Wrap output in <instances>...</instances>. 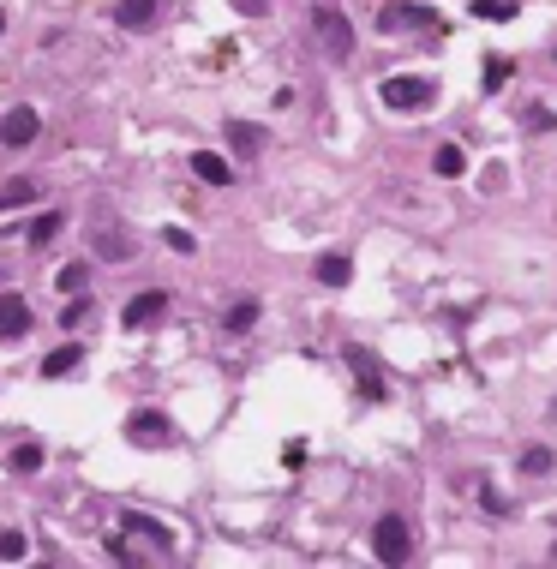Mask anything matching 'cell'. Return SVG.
<instances>
[{"mask_svg":"<svg viewBox=\"0 0 557 569\" xmlns=\"http://www.w3.org/2000/svg\"><path fill=\"white\" fill-rule=\"evenodd\" d=\"M318 282H324V288H348V282H354L348 252H324V258H318Z\"/></svg>","mask_w":557,"mask_h":569,"instance_id":"4fadbf2b","label":"cell"},{"mask_svg":"<svg viewBox=\"0 0 557 569\" xmlns=\"http://www.w3.org/2000/svg\"><path fill=\"white\" fill-rule=\"evenodd\" d=\"M174 420L162 414V408H138V414H126V444H138V450H174Z\"/></svg>","mask_w":557,"mask_h":569,"instance_id":"6da1fadb","label":"cell"},{"mask_svg":"<svg viewBox=\"0 0 557 569\" xmlns=\"http://www.w3.org/2000/svg\"><path fill=\"white\" fill-rule=\"evenodd\" d=\"M36 198V180H6L0 186V210H12V204H30Z\"/></svg>","mask_w":557,"mask_h":569,"instance_id":"d6986e66","label":"cell"},{"mask_svg":"<svg viewBox=\"0 0 557 569\" xmlns=\"http://www.w3.org/2000/svg\"><path fill=\"white\" fill-rule=\"evenodd\" d=\"M192 174H198V180H210V186H234V168H228L216 150H198V156H192Z\"/></svg>","mask_w":557,"mask_h":569,"instance_id":"7c38bea8","label":"cell"},{"mask_svg":"<svg viewBox=\"0 0 557 569\" xmlns=\"http://www.w3.org/2000/svg\"><path fill=\"white\" fill-rule=\"evenodd\" d=\"M78 360H84V348H78V342H66V348H54V354L42 360V372H48V378H66Z\"/></svg>","mask_w":557,"mask_h":569,"instance_id":"9a60e30c","label":"cell"},{"mask_svg":"<svg viewBox=\"0 0 557 569\" xmlns=\"http://www.w3.org/2000/svg\"><path fill=\"white\" fill-rule=\"evenodd\" d=\"M0 144H6V120H0Z\"/></svg>","mask_w":557,"mask_h":569,"instance_id":"f1b7e54d","label":"cell"},{"mask_svg":"<svg viewBox=\"0 0 557 569\" xmlns=\"http://www.w3.org/2000/svg\"><path fill=\"white\" fill-rule=\"evenodd\" d=\"M108 558H114V564H138V552H132V546H126V534H114V540H108Z\"/></svg>","mask_w":557,"mask_h":569,"instance_id":"484cf974","label":"cell"},{"mask_svg":"<svg viewBox=\"0 0 557 569\" xmlns=\"http://www.w3.org/2000/svg\"><path fill=\"white\" fill-rule=\"evenodd\" d=\"M0 30H6V12H0Z\"/></svg>","mask_w":557,"mask_h":569,"instance_id":"f546056e","label":"cell"},{"mask_svg":"<svg viewBox=\"0 0 557 569\" xmlns=\"http://www.w3.org/2000/svg\"><path fill=\"white\" fill-rule=\"evenodd\" d=\"M348 366H354V378H360L366 402H384V378H378V360H372L366 348H348Z\"/></svg>","mask_w":557,"mask_h":569,"instance_id":"ba28073f","label":"cell"},{"mask_svg":"<svg viewBox=\"0 0 557 569\" xmlns=\"http://www.w3.org/2000/svg\"><path fill=\"white\" fill-rule=\"evenodd\" d=\"M36 132H42V120H36L30 108H12V114H6V144H12V150H30Z\"/></svg>","mask_w":557,"mask_h":569,"instance_id":"30bf717a","label":"cell"},{"mask_svg":"<svg viewBox=\"0 0 557 569\" xmlns=\"http://www.w3.org/2000/svg\"><path fill=\"white\" fill-rule=\"evenodd\" d=\"M432 18H438L432 6H390L384 12V30H408V24H432Z\"/></svg>","mask_w":557,"mask_h":569,"instance_id":"5bb4252c","label":"cell"},{"mask_svg":"<svg viewBox=\"0 0 557 569\" xmlns=\"http://www.w3.org/2000/svg\"><path fill=\"white\" fill-rule=\"evenodd\" d=\"M30 330V300L24 294H0V342H18Z\"/></svg>","mask_w":557,"mask_h":569,"instance_id":"8992f818","label":"cell"},{"mask_svg":"<svg viewBox=\"0 0 557 569\" xmlns=\"http://www.w3.org/2000/svg\"><path fill=\"white\" fill-rule=\"evenodd\" d=\"M522 474H552V450H528L522 456Z\"/></svg>","mask_w":557,"mask_h":569,"instance_id":"d4e9b609","label":"cell"},{"mask_svg":"<svg viewBox=\"0 0 557 569\" xmlns=\"http://www.w3.org/2000/svg\"><path fill=\"white\" fill-rule=\"evenodd\" d=\"M6 468H12V474H36V468H42V450H36V444H18V450L6 456Z\"/></svg>","mask_w":557,"mask_h":569,"instance_id":"ac0fdd59","label":"cell"},{"mask_svg":"<svg viewBox=\"0 0 557 569\" xmlns=\"http://www.w3.org/2000/svg\"><path fill=\"white\" fill-rule=\"evenodd\" d=\"M162 306H168V294H162V288H144V294H132V300H126L120 324H126V330H144V324H156V318H162Z\"/></svg>","mask_w":557,"mask_h":569,"instance_id":"277c9868","label":"cell"},{"mask_svg":"<svg viewBox=\"0 0 557 569\" xmlns=\"http://www.w3.org/2000/svg\"><path fill=\"white\" fill-rule=\"evenodd\" d=\"M126 534H144V540H156V546H162L168 558H174V546H180V540H174V528H162V522L138 516V510H126Z\"/></svg>","mask_w":557,"mask_h":569,"instance_id":"8fae6325","label":"cell"},{"mask_svg":"<svg viewBox=\"0 0 557 569\" xmlns=\"http://www.w3.org/2000/svg\"><path fill=\"white\" fill-rule=\"evenodd\" d=\"M156 12H162V0H120V6H114L120 30H150V24H156Z\"/></svg>","mask_w":557,"mask_h":569,"instance_id":"9c48e42d","label":"cell"},{"mask_svg":"<svg viewBox=\"0 0 557 569\" xmlns=\"http://www.w3.org/2000/svg\"><path fill=\"white\" fill-rule=\"evenodd\" d=\"M84 276H90L84 264H66V270H60L54 282H60V294H84Z\"/></svg>","mask_w":557,"mask_h":569,"instance_id":"603a6c76","label":"cell"},{"mask_svg":"<svg viewBox=\"0 0 557 569\" xmlns=\"http://www.w3.org/2000/svg\"><path fill=\"white\" fill-rule=\"evenodd\" d=\"M432 168H438V174H450V180H456V174H462V168H468V156H462V144H444V150H438V156H432Z\"/></svg>","mask_w":557,"mask_h":569,"instance_id":"e0dca14e","label":"cell"},{"mask_svg":"<svg viewBox=\"0 0 557 569\" xmlns=\"http://www.w3.org/2000/svg\"><path fill=\"white\" fill-rule=\"evenodd\" d=\"M54 234H60V216H54V210H42V216L30 222V246H48Z\"/></svg>","mask_w":557,"mask_h":569,"instance_id":"ffe728a7","label":"cell"},{"mask_svg":"<svg viewBox=\"0 0 557 569\" xmlns=\"http://www.w3.org/2000/svg\"><path fill=\"white\" fill-rule=\"evenodd\" d=\"M168 246H174V252H192V246H198V240H192V234H186V228H168Z\"/></svg>","mask_w":557,"mask_h":569,"instance_id":"4316f807","label":"cell"},{"mask_svg":"<svg viewBox=\"0 0 557 569\" xmlns=\"http://www.w3.org/2000/svg\"><path fill=\"white\" fill-rule=\"evenodd\" d=\"M552 564H557V546H552Z\"/></svg>","mask_w":557,"mask_h":569,"instance_id":"4dcf8cb0","label":"cell"},{"mask_svg":"<svg viewBox=\"0 0 557 569\" xmlns=\"http://www.w3.org/2000/svg\"><path fill=\"white\" fill-rule=\"evenodd\" d=\"M222 132H228V144H234V156H240V162H252V156L264 150V126H252V120H228Z\"/></svg>","mask_w":557,"mask_h":569,"instance_id":"52a82bcc","label":"cell"},{"mask_svg":"<svg viewBox=\"0 0 557 569\" xmlns=\"http://www.w3.org/2000/svg\"><path fill=\"white\" fill-rule=\"evenodd\" d=\"M372 552H378V564L402 569L408 558H414V534H408V522H402V516H384V522L372 528Z\"/></svg>","mask_w":557,"mask_h":569,"instance_id":"3957f363","label":"cell"},{"mask_svg":"<svg viewBox=\"0 0 557 569\" xmlns=\"http://www.w3.org/2000/svg\"><path fill=\"white\" fill-rule=\"evenodd\" d=\"M384 102L390 108H426L432 102V84L426 78H384Z\"/></svg>","mask_w":557,"mask_h":569,"instance_id":"5b68a950","label":"cell"},{"mask_svg":"<svg viewBox=\"0 0 557 569\" xmlns=\"http://www.w3.org/2000/svg\"><path fill=\"white\" fill-rule=\"evenodd\" d=\"M504 78H510V60H504V54H492V60H486V78H480V84H486V90H504Z\"/></svg>","mask_w":557,"mask_h":569,"instance_id":"7402d4cb","label":"cell"},{"mask_svg":"<svg viewBox=\"0 0 557 569\" xmlns=\"http://www.w3.org/2000/svg\"><path fill=\"white\" fill-rule=\"evenodd\" d=\"M552 120H557L552 108H528V126H534V132H546V126H552Z\"/></svg>","mask_w":557,"mask_h":569,"instance_id":"83f0119b","label":"cell"},{"mask_svg":"<svg viewBox=\"0 0 557 569\" xmlns=\"http://www.w3.org/2000/svg\"><path fill=\"white\" fill-rule=\"evenodd\" d=\"M258 324V300H234V312H228V330H252Z\"/></svg>","mask_w":557,"mask_h":569,"instance_id":"44dd1931","label":"cell"},{"mask_svg":"<svg viewBox=\"0 0 557 569\" xmlns=\"http://www.w3.org/2000/svg\"><path fill=\"white\" fill-rule=\"evenodd\" d=\"M312 36H318V48H324L336 66L354 54V24H348L336 6H318V12H312Z\"/></svg>","mask_w":557,"mask_h":569,"instance_id":"7a4b0ae2","label":"cell"},{"mask_svg":"<svg viewBox=\"0 0 557 569\" xmlns=\"http://www.w3.org/2000/svg\"><path fill=\"white\" fill-rule=\"evenodd\" d=\"M24 552H30V540H24V534H0V564H18Z\"/></svg>","mask_w":557,"mask_h":569,"instance_id":"cb8c5ba5","label":"cell"},{"mask_svg":"<svg viewBox=\"0 0 557 569\" xmlns=\"http://www.w3.org/2000/svg\"><path fill=\"white\" fill-rule=\"evenodd\" d=\"M468 12H474V18H486V24H510V18H516V6H510V0H474Z\"/></svg>","mask_w":557,"mask_h":569,"instance_id":"2e32d148","label":"cell"}]
</instances>
